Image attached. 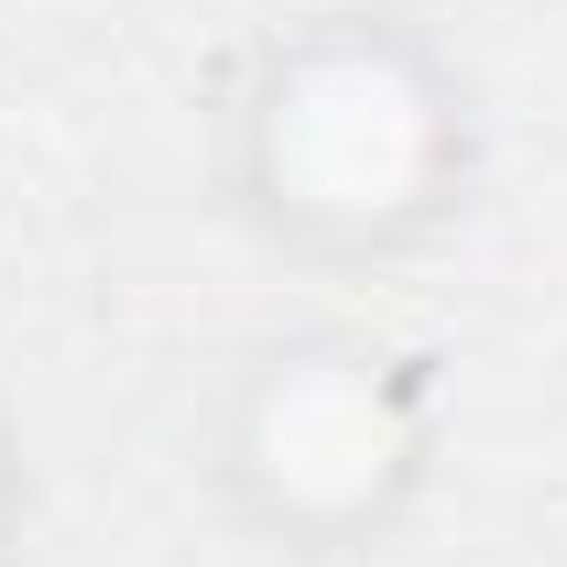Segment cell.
I'll list each match as a JSON object with an SVG mask.
<instances>
[{
	"label": "cell",
	"mask_w": 567,
	"mask_h": 567,
	"mask_svg": "<svg viewBox=\"0 0 567 567\" xmlns=\"http://www.w3.org/2000/svg\"><path fill=\"white\" fill-rule=\"evenodd\" d=\"M262 458H274L284 492H371L382 458H393V425L382 393L360 382L350 360H306L274 382V415H262Z\"/></svg>",
	"instance_id": "cell-2"
},
{
	"label": "cell",
	"mask_w": 567,
	"mask_h": 567,
	"mask_svg": "<svg viewBox=\"0 0 567 567\" xmlns=\"http://www.w3.org/2000/svg\"><path fill=\"white\" fill-rule=\"evenodd\" d=\"M436 164V99L371 44H328L274 99V175L317 218H393L415 208Z\"/></svg>",
	"instance_id": "cell-1"
}]
</instances>
